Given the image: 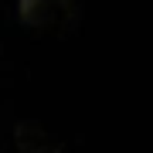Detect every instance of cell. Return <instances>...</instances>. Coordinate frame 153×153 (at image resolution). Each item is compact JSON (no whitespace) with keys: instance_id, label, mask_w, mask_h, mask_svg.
<instances>
[{"instance_id":"obj_1","label":"cell","mask_w":153,"mask_h":153,"mask_svg":"<svg viewBox=\"0 0 153 153\" xmlns=\"http://www.w3.org/2000/svg\"><path fill=\"white\" fill-rule=\"evenodd\" d=\"M17 10H21V21L27 24V27H51V24H58L61 17L71 10V0H21L17 4Z\"/></svg>"}]
</instances>
